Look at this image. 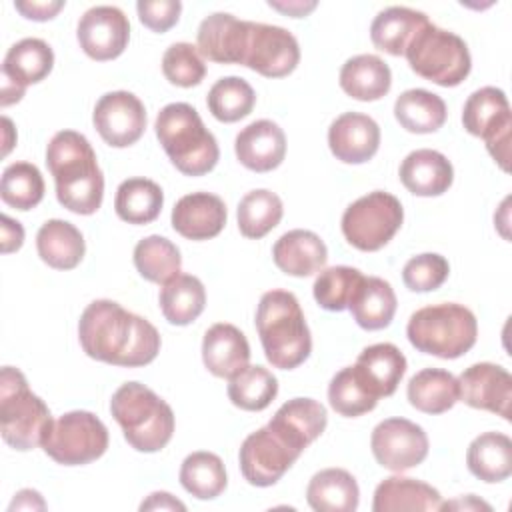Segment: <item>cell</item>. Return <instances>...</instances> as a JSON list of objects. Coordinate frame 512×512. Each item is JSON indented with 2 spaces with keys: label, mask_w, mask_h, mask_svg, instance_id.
Wrapping results in <instances>:
<instances>
[{
  "label": "cell",
  "mask_w": 512,
  "mask_h": 512,
  "mask_svg": "<svg viewBox=\"0 0 512 512\" xmlns=\"http://www.w3.org/2000/svg\"><path fill=\"white\" fill-rule=\"evenodd\" d=\"M396 304V294L390 282L378 276H362L350 296L348 310L360 328L382 330L392 322Z\"/></svg>",
  "instance_id": "28"
},
{
  "label": "cell",
  "mask_w": 512,
  "mask_h": 512,
  "mask_svg": "<svg viewBox=\"0 0 512 512\" xmlns=\"http://www.w3.org/2000/svg\"><path fill=\"white\" fill-rule=\"evenodd\" d=\"M92 122L108 146L126 148L138 142L144 134L146 108L132 92H108L96 102Z\"/></svg>",
  "instance_id": "15"
},
{
  "label": "cell",
  "mask_w": 512,
  "mask_h": 512,
  "mask_svg": "<svg viewBox=\"0 0 512 512\" xmlns=\"http://www.w3.org/2000/svg\"><path fill=\"white\" fill-rule=\"evenodd\" d=\"M466 132L484 140L486 150L508 172L512 142V112L506 94L500 88L484 86L472 92L462 110Z\"/></svg>",
  "instance_id": "11"
},
{
  "label": "cell",
  "mask_w": 512,
  "mask_h": 512,
  "mask_svg": "<svg viewBox=\"0 0 512 512\" xmlns=\"http://www.w3.org/2000/svg\"><path fill=\"white\" fill-rule=\"evenodd\" d=\"M468 470L482 482H502L512 474V440L502 432L476 436L466 452Z\"/></svg>",
  "instance_id": "34"
},
{
  "label": "cell",
  "mask_w": 512,
  "mask_h": 512,
  "mask_svg": "<svg viewBox=\"0 0 512 512\" xmlns=\"http://www.w3.org/2000/svg\"><path fill=\"white\" fill-rule=\"evenodd\" d=\"M406 396L424 414L448 412L458 402V378L442 368H424L410 378Z\"/></svg>",
  "instance_id": "35"
},
{
  "label": "cell",
  "mask_w": 512,
  "mask_h": 512,
  "mask_svg": "<svg viewBox=\"0 0 512 512\" xmlns=\"http://www.w3.org/2000/svg\"><path fill=\"white\" fill-rule=\"evenodd\" d=\"M2 222V252H16L24 242V228L18 220H12L8 214L0 216Z\"/></svg>",
  "instance_id": "51"
},
{
  "label": "cell",
  "mask_w": 512,
  "mask_h": 512,
  "mask_svg": "<svg viewBox=\"0 0 512 512\" xmlns=\"http://www.w3.org/2000/svg\"><path fill=\"white\" fill-rule=\"evenodd\" d=\"M256 330L266 360L280 370L300 366L312 352V336L298 304L288 290L262 294L256 308Z\"/></svg>",
  "instance_id": "3"
},
{
  "label": "cell",
  "mask_w": 512,
  "mask_h": 512,
  "mask_svg": "<svg viewBox=\"0 0 512 512\" xmlns=\"http://www.w3.org/2000/svg\"><path fill=\"white\" fill-rule=\"evenodd\" d=\"M458 400L470 408L488 410L510 420L512 376L500 364H472L458 378Z\"/></svg>",
  "instance_id": "17"
},
{
  "label": "cell",
  "mask_w": 512,
  "mask_h": 512,
  "mask_svg": "<svg viewBox=\"0 0 512 512\" xmlns=\"http://www.w3.org/2000/svg\"><path fill=\"white\" fill-rule=\"evenodd\" d=\"M234 152L244 168L270 172L278 168L286 156L284 130L272 120H256L236 134Z\"/></svg>",
  "instance_id": "20"
},
{
  "label": "cell",
  "mask_w": 512,
  "mask_h": 512,
  "mask_svg": "<svg viewBox=\"0 0 512 512\" xmlns=\"http://www.w3.org/2000/svg\"><path fill=\"white\" fill-rule=\"evenodd\" d=\"M328 402L340 416L356 418L374 410L378 396L368 390L354 366H346L332 376L328 386Z\"/></svg>",
  "instance_id": "44"
},
{
  "label": "cell",
  "mask_w": 512,
  "mask_h": 512,
  "mask_svg": "<svg viewBox=\"0 0 512 512\" xmlns=\"http://www.w3.org/2000/svg\"><path fill=\"white\" fill-rule=\"evenodd\" d=\"M24 92H26V88H20V86L12 84L10 80L2 78V98H0V104L2 106H10V104L22 100Z\"/></svg>",
  "instance_id": "56"
},
{
  "label": "cell",
  "mask_w": 512,
  "mask_h": 512,
  "mask_svg": "<svg viewBox=\"0 0 512 512\" xmlns=\"http://www.w3.org/2000/svg\"><path fill=\"white\" fill-rule=\"evenodd\" d=\"M486 510L490 512L492 506L486 504L484 500H478L474 494H468V496H462L458 500H452V502H446V504H440V510Z\"/></svg>",
  "instance_id": "55"
},
{
  "label": "cell",
  "mask_w": 512,
  "mask_h": 512,
  "mask_svg": "<svg viewBox=\"0 0 512 512\" xmlns=\"http://www.w3.org/2000/svg\"><path fill=\"white\" fill-rule=\"evenodd\" d=\"M206 104L216 120L230 124L246 118L252 112L256 94L244 78L226 76L212 84Z\"/></svg>",
  "instance_id": "43"
},
{
  "label": "cell",
  "mask_w": 512,
  "mask_h": 512,
  "mask_svg": "<svg viewBox=\"0 0 512 512\" xmlns=\"http://www.w3.org/2000/svg\"><path fill=\"white\" fill-rule=\"evenodd\" d=\"M274 264L288 276H312L320 272L328 260L324 240L310 230H290L282 234L272 248Z\"/></svg>",
  "instance_id": "24"
},
{
  "label": "cell",
  "mask_w": 512,
  "mask_h": 512,
  "mask_svg": "<svg viewBox=\"0 0 512 512\" xmlns=\"http://www.w3.org/2000/svg\"><path fill=\"white\" fill-rule=\"evenodd\" d=\"M108 448L104 422L86 410H72L52 422L42 450L58 464L82 466L100 458Z\"/></svg>",
  "instance_id": "10"
},
{
  "label": "cell",
  "mask_w": 512,
  "mask_h": 512,
  "mask_svg": "<svg viewBox=\"0 0 512 512\" xmlns=\"http://www.w3.org/2000/svg\"><path fill=\"white\" fill-rule=\"evenodd\" d=\"M362 272L352 266H330L320 270L314 280L312 292L318 306L330 312H342L348 308L350 296L362 280Z\"/></svg>",
  "instance_id": "46"
},
{
  "label": "cell",
  "mask_w": 512,
  "mask_h": 512,
  "mask_svg": "<svg viewBox=\"0 0 512 512\" xmlns=\"http://www.w3.org/2000/svg\"><path fill=\"white\" fill-rule=\"evenodd\" d=\"M54 66V52L40 38H24L12 44L2 62V78L26 88L44 80Z\"/></svg>",
  "instance_id": "33"
},
{
  "label": "cell",
  "mask_w": 512,
  "mask_h": 512,
  "mask_svg": "<svg viewBox=\"0 0 512 512\" xmlns=\"http://www.w3.org/2000/svg\"><path fill=\"white\" fill-rule=\"evenodd\" d=\"M406 336L418 352L454 360L476 344L478 322L472 310L462 304H432L410 316Z\"/></svg>",
  "instance_id": "6"
},
{
  "label": "cell",
  "mask_w": 512,
  "mask_h": 512,
  "mask_svg": "<svg viewBox=\"0 0 512 512\" xmlns=\"http://www.w3.org/2000/svg\"><path fill=\"white\" fill-rule=\"evenodd\" d=\"M442 496L436 488L422 480L406 478V476H390L384 478L374 490V512H434L440 510Z\"/></svg>",
  "instance_id": "27"
},
{
  "label": "cell",
  "mask_w": 512,
  "mask_h": 512,
  "mask_svg": "<svg viewBox=\"0 0 512 512\" xmlns=\"http://www.w3.org/2000/svg\"><path fill=\"white\" fill-rule=\"evenodd\" d=\"M248 36V20L228 12H214L198 26V52L218 64H242Z\"/></svg>",
  "instance_id": "21"
},
{
  "label": "cell",
  "mask_w": 512,
  "mask_h": 512,
  "mask_svg": "<svg viewBox=\"0 0 512 512\" xmlns=\"http://www.w3.org/2000/svg\"><path fill=\"white\" fill-rule=\"evenodd\" d=\"M300 450L290 446L268 424L250 436L240 446V472L252 486L266 488L276 484L288 468L300 458Z\"/></svg>",
  "instance_id": "12"
},
{
  "label": "cell",
  "mask_w": 512,
  "mask_h": 512,
  "mask_svg": "<svg viewBox=\"0 0 512 512\" xmlns=\"http://www.w3.org/2000/svg\"><path fill=\"white\" fill-rule=\"evenodd\" d=\"M326 424V408L312 398H292L284 402L268 422L276 434L300 452L324 432Z\"/></svg>",
  "instance_id": "22"
},
{
  "label": "cell",
  "mask_w": 512,
  "mask_h": 512,
  "mask_svg": "<svg viewBox=\"0 0 512 512\" xmlns=\"http://www.w3.org/2000/svg\"><path fill=\"white\" fill-rule=\"evenodd\" d=\"M46 164L56 184L58 202L74 214H94L102 206L104 174L88 138L60 130L46 148Z\"/></svg>",
  "instance_id": "2"
},
{
  "label": "cell",
  "mask_w": 512,
  "mask_h": 512,
  "mask_svg": "<svg viewBox=\"0 0 512 512\" xmlns=\"http://www.w3.org/2000/svg\"><path fill=\"white\" fill-rule=\"evenodd\" d=\"M394 116L404 130L412 134H430L444 126L446 104L430 90L410 88L396 98Z\"/></svg>",
  "instance_id": "36"
},
{
  "label": "cell",
  "mask_w": 512,
  "mask_h": 512,
  "mask_svg": "<svg viewBox=\"0 0 512 512\" xmlns=\"http://www.w3.org/2000/svg\"><path fill=\"white\" fill-rule=\"evenodd\" d=\"M250 344L246 336L228 322L210 326L202 340V362L210 374L218 378H232L248 366Z\"/></svg>",
  "instance_id": "23"
},
{
  "label": "cell",
  "mask_w": 512,
  "mask_h": 512,
  "mask_svg": "<svg viewBox=\"0 0 512 512\" xmlns=\"http://www.w3.org/2000/svg\"><path fill=\"white\" fill-rule=\"evenodd\" d=\"M404 56L410 68L444 88L458 86L472 68V58L466 42L444 28L428 22L408 44Z\"/></svg>",
  "instance_id": "8"
},
{
  "label": "cell",
  "mask_w": 512,
  "mask_h": 512,
  "mask_svg": "<svg viewBox=\"0 0 512 512\" xmlns=\"http://www.w3.org/2000/svg\"><path fill=\"white\" fill-rule=\"evenodd\" d=\"M270 8L282 12V14H288L292 18H304L308 16L318 4L314 0H288V2H278V0H270L268 2Z\"/></svg>",
  "instance_id": "52"
},
{
  "label": "cell",
  "mask_w": 512,
  "mask_h": 512,
  "mask_svg": "<svg viewBox=\"0 0 512 512\" xmlns=\"http://www.w3.org/2000/svg\"><path fill=\"white\" fill-rule=\"evenodd\" d=\"M300 62V46L292 32L282 26L250 22L242 66L266 76L282 78L294 72Z\"/></svg>",
  "instance_id": "13"
},
{
  "label": "cell",
  "mask_w": 512,
  "mask_h": 512,
  "mask_svg": "<svg viewBox=\"0 0 512 512\" xmlns=\"http://www.w3.org/2000/svg\"><path fill=\"white\" fill-rule=\"evenodd\" d=\"M306 500L316 512H354L360 500L358 482L342 468L320 470L308 482Z\"/></svg>",
  "instance_id": "32"
},
{
  "label": "cell",
  "mask_w": 512,
  "mask_h": 512,
  "mask_svg": "<svg viewBox=\"0 0 512 512\" xmlns=\"http://www.w3.org/2000/svg\"><path fill=\"white\" fill-rule=\"evenodd\" d=\"M110 412L120 424L126 442L138 452H158L174 434L172 408L140 382L122 384L112 394Z\"/></svg>",
  "instance_id": "5"
},
{
  "label": "cell",
  "mask_w": 512,
  "mask_h": 512,
  "mask_svg": "<svg viewBox=\"0 0 512 512\" xmlns=\"http://www.w3.org/2000/svg\"><path fill=\"white\" fill-rule=\"evenodd\" d=\"M76 36L92 60H114L128 46L130 22L116 6H94L80 16Z\"/></svg>",
  "instance_id": "16"
},
{
  "label": "cell",
  "mask_w": 512,
  "mask_h": 512,
  "mask_svg": "<svg viewBox=\"0 0 512 512\" xmlns=\"http://www.w3.org/2000/svg\"><path fill=\"white\" fill-rule=\"evenodd\" d=\"M52 422L48 406L28 388L24 374L4 366L0 374V432L4 442L22 452L42 446Z\"/></svg>",
  "instance_id": "7"
},
{
  "label": "cell",
  "mask_w": 512,
  "mask_h": 512,
  "mask_svg": "<svg viewBox=\"0 0 512 512\" xmlns=\"http://www.w3.org/2000/svg\"><path fill=\"white\" fill-rule=\"evenodd\" d=\"M154 130L170 162L182 174L202 176L216 166L218 142L194 106L186 102L166 104L156 116Z\"/></svg>",
  "instance_id": "4"
},
{
  "label": "cell",
  "mask_w": 512,
  "mask_h": 512,
  "mask_svg": "<svg viewBox=\"0 0 512 512\" xmlns=\"http://www.w3.org/2000/svg\"><path fill=\"white\" fill-rule=\"evenodd\" d=\"M370 448L382 468L404 472L424 462L428 456V436L416 422L386 418L372 430Z\"/></svg>",
  "instance_id": "14"
},
{
  "label": "cell",
  "mask_w": 512,
  "mask_h": 512,
  "mask_svg": "<svg viewBox=\"0 0 512 512\" xmlns=\"http://www.w3.org/2000/svg\"><path fill=\"white\" fill-rule=\"evenodd\" d=\"M180 484L198 500L220 496L228 484L224 462L214 452H192L180 466Z\"/></svg>",
  "instance_id": "39"
},
{
  "label": "cell",
  "mask_w": 512,
  "mask_h": 512,
  "mask_svg": "<svg viewBox=\"0 0 512 512\" xmlns=\"http://www.w3.org/2000/svg\"><path fill=\"white\" fill-rule=\"evenodd\" d=\"M134 266L142 278L156 284H166L180 274L182 256L174 242L152 234L142 238L134 248Z\"/></svg>",
  "instance_id": "40"
},
{
  "label": "cell",
  "mask_w": 512,
  "mask_h": 512,
  "mask_svg": "<svg viewBox=\"0 0 512 512\" xmlns=\"http://www.w3.org/2000/svg\"><path fill=\"white\" fill-rule=\"evenodd\" d=\"M64 0H16L14 8L28 20H36V22H46L52 20L62 8H64Z\"/></svg>",
  "instance_id": "50"
},
{
  "label": "cell",
  "mask_w": 512,
  "mask_h": 512,
  "mask_svg": "<svg viewBox=\"0 0 512 512\" xmlns=\"http://www.w3.org/2000/svg\"><path fill=\"white\" fill-rule=\"evenodd\" d=\"M330 152L344 164L368 162L380 146V126L366 114L344 112L328 128Z\"/></svg>",
  "instance_id": "18"
},
{
  "label": "cell",
  "mask_w": 512,
  "mask_h": 512,
  "mask_svg": "<svg viewBox=\"0 0 512 512\" xmlns=\"http://www.w3.org/2000/svg\"><path fill=\"white\" fill-rule=\"evenodd\" d=\"M450 274V264L444 256L426 252L410 258L404 264L402 280L412 292H432L440 288Z\"/></svg>",
  "instance_id": "48"
},
{
  "label": "cell",
  "mask_w": 512,
  "mask_h": 512,
  "mask_svg": "<svg viewBox=\"0 0 512 512\" xmlns=\"http://www.w3.org/2000/svg\"><path fill=\"white\" fill-rule=\"evenodd\" d=\"M36 248L42 262L56 270H72L86 252L82 232L68 220L52 218L36 234Z\"/></svg>",
  "instance_id": "31"
},
{
  "label": "cell",
  "mask_w": 512,
  "mask_h": 512,
  "mask_svg": "<svg viewBox=\"0 0 512 512\" xmlns=\"http://www.w3.org/2000/svg\"><path fill=\"white\" fill-rule=\"evenodd\" d=\"M2 126H4V150L2 154L6 156L10 152V148L16 144V134H14V128H12V120L10 118H2Z\"/></svg>",
  "instance_id": "57"
},
{
  "label": "cell",
  "mask_w": 512,
  "mask_h": 512,
  "mask_svg": "<svg viewBox=\"0 0 512 512\" xmlns=\"http://www.w3.org/2000/svg\"><path fill=\"white\" fill-rule=\"evenodd\" d=\"M44 510L46 508V504H44V500H42V496L36 492V490H30V488H26V490H20L18 494H16V498L12 500V504H10V512L12 510Z\"/></svg>",
  "instance_id": "54"
},
{
  "label": "cell",
  "mask_w": 512,
  "mask_h": 512,
  "mask_svg": "<svg viewBox=\"0 0 512 512\" xmlns=\"http://www.w3.org/2000/svg\"><path fill=\"white\" fill-rule=\"evenodd\" d=\"M400 182L416 196H440L454 180V168L450 160L430 148L410 152L400 164Z\"/></svg>",
  "instance_id": "25"
},
{
  "label": "cell",
  "mask_w": 512,
  "mask_h": 512,
  "mask_svg": "<svg viewBox=\"0 0 512 512\" xmlns=\"http://www.w3.org/2000/svg\"><path fill=\"white\" fill-rule=\"evenodd\" d=\"M284 206L278 194L266 188L248 192L238 204V228L240 234L252 240L266 236L282 220Z\"/></svg>",
  "instance_id": "42"
},
{
  "label": "cell",
  "mask_w": 512,
  "mask_h": 512,
  "mask_svg": "<svg viewBox=\"0 0 512 512\" xmlns=\"http://www.w3.org/2000/svg\"><path fill=\"white\" fill-rule=\"evenodd\" d=\"M0 198L16 210H30L44 198V178L30 162H12L0 180Z\"/></svg>",
  "instance_id": "45"
},
{
  "label": "cell",
  "mask_w": 512,
  "mask_h": 512,
  "mask_svg": "<svg viewBox=\"0 0 512 512\" xmlns=\"http://www.w3.org/2000/svg\"><path fill=\"white\" fill-rule=\"evenodd\" d=\"M78 338L90 358L112 366H146L160 352L158 330L114 300H94L84 308Z\"/></svg>",
  "instance_id": "1"
},
{
  "label": "cell",
  "mask_w": 512,
  "mask_h": 512,
  "mask_svg": "<svg viewBox=\"0 0 512 512\" xmlns=\"http://www.w3.org/2000/svg\"><path fill=\"white\" fill-rule=\"evenodd\" d=\"M390 86V66L376 54L352 56L340 68V88L354 100H380L388 94Z\"/></svg>",
  "instance_id": "29"
},
{
  "label": "cell",
  "mask_w": 512,
  "mask_h": 512,
  "mask_svg": "<svg viewBox=\"0 0 512 512\" xmlns=\"http://www.w3.org/2000/svg\"><path fill=\"white\" fill-rule=\"evenodd\" d=\"M160 310L174 326L194 322L206 306L204 284L192 274H178L160 288Z\"/></svg>",
  "instance_id": "37"
},
{
  "label": "cell",
  "mask_w": 512,
  "mask_h": 512,
  "mask_svg": "<svg viewBox=\"0 0 512 512\" xmlns=\"http://www.w3.org/2000/svg\"><path fill=\"white\" fill-rule=\"evenodd\" d=\"M428 16L424 12L406 8V6H390L378 12L370 26L372 44L388 52L392 56H402L412 42V38L428 24Z\"/></svg>",
  "instance_id": "30"
},
{
  "label": "cell",
  "mask_w": 512,
  "mask_h": 512,
  "mask_svg": "<svg viewBox=\"0 0 512 512\" xmlns=\"http://www.w3.org/2000/svg\"><path fill=\"white\" fill-rule=\"evenodd\" d=\"M226 204L210 192L182 196L172 208V228L188 240H208L226 226Z\"/></svg>",
  "instance_id": "19"
},
{
  "label": "cell",
  "mask_w": 512,
  "mask_h": 512,
  "mask_svg": "<svg viewBox=\"0 0 512 512\" xmlns=\"http://www.w3.org/2000/svg\"><path fill=\"white\" fill-rule=\"evenodd\" d=\"M140 22L152 32L170 30L182 12V2L178 0H140L136 4Z\"/></svg>",
  "instance_id": "49"
},
{
  "label": "cell",
  "mask_w": 512,
  "mask_h": 512,
  "mask_svg": "<svg viewBox=\"0 0 512 512\" xmlns=\"http://www.w3.org/2000/svg\"><path fill=\"white\" fill-rule=\"evenodd\" d=\"M140 510H186V506L176 500L172 494L168 492H152L142 504Z\"/></svg>",
  "instance_id": "53"
},
{
  "label": "cell",
  "mask_w": 512,
  "mask_h": 512,
  "mask_svg": "<svg viewBox=\"0 0 512 512\" xmlns=\"http://www.w3.org/2000/svg\"><path fill=\"white\" fill-rule=\"evenodd\" d=\"M162 72L170 84L192 88L204 80L206 64L194 44L176 42L162 56Z\"/></svg>",
  "instance_id": "47"
},
{
  "label": "cell",
  "mask_w": 512,
  "mask_h": 512,
  "mask_svg": "<svg viewBox=\"0 0 512 512\" xmlns=\"http://www.w3.org/2000/svg\"><path fill=\"white\" fill-rule=\"evenodd\" d=\"M404 208L400 200L384 190L368 192L352 202L342 214V234L354 248L376 252L400 230Z\"/></svg>",
  "instance_id": "9"
},
{
  "label": "cell",
  "mask_w": 512,
  "mask_h": 512,
  "mask_svg": "<svg viewBox=\"0 0 512 512\" xmlns=\"http://www.w3.org/2000/svg\"><path fill=\"white\" fill-rule=\"evenodd\" d=\"M278 394L276 376L264 366H246L238 374H234L228 382V398L234 406L260 412L270 406V402Z\"/></svg>",
  "instance_id": "41"
},
{
  "label": "cell",
  "mask_w": 512,
  "mask_h": 512,
  "mask_svg": "<svg viewBox=\"0 0 512 512\" xmlns=\"http://www.w3.org/2000/svg\"><path fill=\"white\" fill-rule=\"evenodd\" d=\"M164 204L162 188L148 178L124 180L114 198V210L128 224H148L158 218Z\"/></svg>",
  "instance_id": "38"
},
{
  "label": "cell",
  "mask_w": 512,
  "mask_h": 512,
  "mask_svg": "<svg viewBox=\"0 0 512 512\" xmlns=\"http://www.w3.org/2000/svg\"><path fill=\"white\" fill-rule=\"evenodd\" d=\"M358 376L368 386V390L382 398L392 396L406 372V358L400 352L398 346L390 342H380L366 346L356 364H354Z\"/></svg>",
  "instance_id": "26"
}]
</instances>
